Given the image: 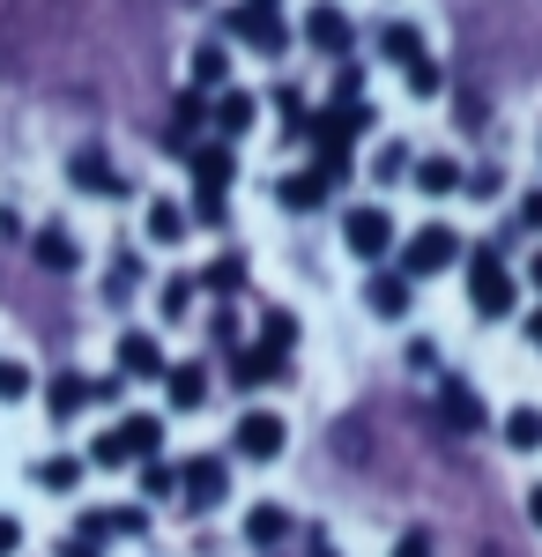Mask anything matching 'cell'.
<instances>
[{
    "label": "cell",
    "mask_w": 542,
    "mask_h": 557,
    "mask_svg": "<svg viewBox=\"0 0 542 557\" xmlns=\"http://www.w3.org/2000/svg\"><path fill=\"white\" fill-rule=\"evenodd\" d=\"M409 364H417V372H439V343H423V335H417V343H409Z\"/></svg>",
    "instance_id": "f35d334b"
},
{
    "label": "cell",
    "mask_w": 542,
    "mask_h": 557,
    "mask_svg": "<svg viewBox=\"0 0 542 557\" xmlns=\"http://www.w3.org/2000/svg\"><path fill=\"white\" fill-rule=\"evenodd\" d=\"M223 491H231V461H223V454H194V461L178 469V498H186L194 513L223 506Z\"/></svg>",
    "instance_id": "8992f818"
},
{
    "label": "cell",
    "mask_w": 542,
    "mask_h": 557,
    "mask_svg": "<svg viewBox=\"0 0 542 557\" xmlns=\"http://www.w3.org/2000/svg\"><path fill=\"white\" fill-rule=\"evenodd\" d=\"M194 283H201V290H238V283H246V260H209Z\"/></svg>",
    "instance_id": "4dcf8cb0"
},
{
    "label": "cell",
    "mask_w": 542,
    "mask_h": 557,
    "mask_svg": "<svg viewBox=\"0 0 542 557\" xmlns=\"http://www.w3.org/2000/svg\"><path fill=\"white\" fill-rule=\"evenodd\" d=\"M409 290H417V283H409L402 268H372V275H365V312H372V320H409Z\"/></svg>",
    "instance_id": "9c48e42d"
},
{
    "label": "cell",
    "mask_w": 542,
    "mask_h": 557,
    "mask_svg": "<svg viewBox=\"0 0 542 557\" xmlns=\"http://www.w3.org/2000/svg\"><path fill=\"white\" fill-rule=\"evenodd\" d=\"M112 364H120V380H164V372H171L164 343H157L149 327H126L120 343H112Z\"/></svg>",
    "instance_id": "52a82bcc"
},
{
    "label": "cell",
    "mask_w": 542,
    "mask_h": 557,
    "mask_svg": "<svg viewBox=\"0 0 542 557\" xmlns=\"http://www.w3.org/2000/svg\"><path fill=\"white\" fill-rule=\"evenodd\" d=\"M372 52H379V60H394V67H417V60H423V30H417V23H386V30L372 38Z\"/></svg>",
    "instance_id": "44dd1931"
},
{
    "label": "cell",
    "mask_w": 542,
    "mask_h": 557,
    "mask_svg": "<svg viewBox=\"0 0 542 557\" xmlns=\"http://www.w3.org/2000/svg\"><path fill=\"white\" fill-rule=\"evenodd\" d=\"M186 164H194V186H201V194H223L231 172H238V164H231V141H201Z\"/></svg>",
    "instance_id": "ac0fdd59"
},
{
    "label": "cell",
    "mask_w": 542,
    "mask_h": 557,
    "mask_svg": "<svg viewBox=\"0 0 542 557\" xmlns=\"http://www.w3.org/2000/svg\"><path fill=\"white\" fill-rule=\"evenodd\" d=\"M67 186H75V194H97V201H126V178L112 172L97 149H75V157H67Z\"/></svg>",
    "instance_id": "8fae6325"
},
{
    "label": "cell",
    "mask_w": 542,
    "mask_h": 557,
    "mask_svg": "<svg viewBox=\"0 0 542 557\" xmlns=\"http://www.w3.org/2000/svg\"><path fill=\"white\" fill-rule=\"evenodd\" d=\"M89 401H97V394H89V380H83V372H60V380L45 386V417H52V424H75V417H83Z\"/></svg>",
    "instance_id": "2e32d148"
},
{
    "label": "cell",
    "mask_w": 542,
    "mask_h": 557,
    "mask_svg": "<svg viewBox=\"0 0 542 557\" xmlns=\"http://www.w3.org/2000/svg\"><path fill=\"white\" fill-rule=\"evenodd\" d=\"M231 38L252 45L260 60H283V52H291V30H283V15H268V8H238V15H231Z\"/></svg>",
    "instance_id": "ba28073f"
},
{
    "label": "cell",
    "mask_w": 542,
    "mask_h": 557,
    "mask_svg": "<svg viewBox=\"0 0 542 557\" xmlns=\"http://www.w3.org/2000/svg\"><path fill=\"white\" fill-rule=\"evenodd\" d=\"M460 186H468L476 201H498V194H505V172H498V164H491V172H468V178H460Z\"/></svg>",
    "instance_id": "e575fe53"
},
{
    "label": "cell",
    "mask_w": 542,
    "mask_h": 557,
    "mask_svg": "<svg viewBox=\"0 0 542 557\" xmlns=\"http://www.w3.org/2000/svg\"><path fill=\"white\" fill-rule=\"evenodd\" d=\"M75 535H89V543H112V535H149V506H89V513L75 520Z\"/></svg>",
    "instance_id": "30bf717a"
},
{
    "label": "cell",
    "mask_w": 542,
    "mask_h": 557,
    "mask_svg": "<svg viewBox=\"0 0 542 557\" xmlns=\"http://www.w3.org/2000/svg\"><path fill=\"white\" fill-rule=\"evenodd\" d=\"M141 231H149V246H178L186 238V209L178 201H149L141 209Z\"/></svg>",
    "instance_id": "4316f807"
},
{
    "label": "cell",
    "mask_w": 542,
    "mask_h": 557,
    "mask_svg": "<svg viewBox=\"0 0 542 557\" xmlns=\"http://www.w3.org/2000/svg\"><path fill=\"white\" fill-rule=\"evenodd\" d=\"M15 550H23V520L0 513V557H15Z\"/></svg>",
    "instance_id": "74e56055"
},
{
    "label": "cell",
    "mask_w": 542,
    "mask_h": 557,
    "mask_svg": "<svg viewBox=\"0 0 542 557\" xmlns=\"http://www.w3.org/2000/svg\"><path fill=\"white\" fill-rule=\"evenodd\" d=\"M439 417H446V431H460V438H468V431H483V424H491V417H483V401H476V386H468V380H439Z\"/></svg>",
    "instance_id": "5bb4252c"
},
{
    "label": "cell",
    "mask_w": 542,
    "mask_h": 557,
    "mask_svg": "<svg viewBox=\"0 0 542 557\" xmlns=\"http://www.w3.org/2000/svg\"><path fill=\"white\" fill-rule=\"evenodd\" d=\"M468 305H476L483 320H513V305H520V275H513L491 246L468 253Z\"/></svg>",
    "instance_id": "7a4b0ae2"
},
{
    "label": "cell",
    "mask_w": 542,
    "mask_h": 557,
    "mask_svg": "<svg viewBox=\"0 0 542 557\" xmlns=\"http://www.w3.org/2000/svg\"><path fill=\"white\" fill-rule=\"evenodd\" d=\"M30 364H23V357H0V401H23V394H30Z\"/></svg>",
    "instance_id": "1f68e13d"
},
{
    "label": "cell",
    "mask_w": 542,
    "mask_h": 557,
    "mask_svg": "<svg viewBox=\"0 0 542 557\" xmlns=\"http://www.w3.org/2000/svg\"><path fill=\"white\" fill-rule=\"evenodd\" d=\"M409 178H417V194H460V164L454 157H417V164H409Z\"/></svg>",
    "instance_id": "d4e9b609"
},
{
    "label": "cell",
    "mask_w": 542,
    "mask_h": 557,
    "mask_svg": "<svg viewBox=\"0 0 542 557\" xmlns=\"http://www.w3.org/2000/svg\"><path fill=\"white\" fill-rule=\"evenodd\" d=\"M157 454H164V417H149V409H141V417H120V424H112L104 438H97V446H89V461H97V469L157 461Z\"/></svg>",
    "instance_id": "6da1fadb"
},
{
    "label": "cell",
    "mask_w": 542,
    "mask_h": 557,
    "mask_svg": "<svg viewBox=\"0 0 542 557\" xmlns=\"http://www.w3.org/2000/svg\"><path fill=\"white\" fill-rule=\"evenodd\" d=\"M141 491H149V498H171V491H178V469H171V461H141Z\"/></svg>",
    "instance_id": "d6a6232c"
},
{
    "label": "cell",
    "mask_w": 542,
    "mask_h": 557,
    "mask_svg": "<svg viewBox=\"0 0 542 557\" xmlns=\"http://www.w3.org/2000/svg\"><path fill=\"white\" fill-rule=\"evenodd\" d=\"M246 543L252 550H283V543H291V513H283V506H252L246 513Z\"/></svg>",
    "instance_id": "603a6c76"
},
{
    "label": "cell",
    "mask_w": 542,
    "mask_h": 557,
    "mask_svg": "<svg viewBox=\"0 0 542 557\" xmlns=\"http://www.w3.org/2000/svg\"><path fill=\"white\" fill-rule=\"evenodd\" d=\"M186 75H194V89H231V52L223 45H194Z\"/></svg>",
    "instance_id": "484cf974"
},
{
    "label": "cell",
    "mask_w": 542,
    "mask_h": 557,
    "mask_svg": "<svg viewBox=\"0 0 542 557\" xmlns=\"http://www.w3.org/2000/svg\"><path fill=\"white\" fill-rule=\"evenodd\" d=\"M60 557H104V550H97L89 535H67V543H60Z\"/></svg>",
    "instance_id": "60d3db41"
},
{
    "label": "cell",
    "mask_w": 542,
    "mask_h": 557,
    "mask_svg": "<svg viewBox=\"0 0 542 557\" xmlns=\"http://www.w3.org/2000/svg\"><path fill=\"white\" fill-rule=\"evenodd\" d=\"M30 253H38L45 275H75L83 268V238L67 223H45V231H30Z\"/></svg>",
    "instance_id": "7c38bea8"
},
{
    "label": "cell",
    "mask_w": 542,
    "mask_h": 557,
    "mask_svg": "<svg viewBox=\"0 0 542 557\" xmlns=\"http://www.w3.org/2000/svg\"><path fill=\"white\" fill-rule=\"evenodd\" d=\"M528 343H535V349H542V312H535V320H528Z\"/></svg>",
    "instance_id": "7bdbcfd3"
},
{
    "label": "cell",
    "mask_w": 542,
    "mask_h": 557,
    "mask_svg": "<svg viewBox=\"0 0 542 557\" xmlns=\"http://www.w3.org/2000/svg\"><path fill=\"white\" fill-rule=\"evenodd\" d=\"M342 246L365 260V268H379V260L402 246V231H394V215L379 209V201H357V209L342 215Z\"/></svg>",
    "instance_id": "277c9868"
},
{
    "label": "cell",
    "mask_w": 542,
    "mask_h": 557,
    "mask_svg": "<svg viewBox=\"0 0 542 557\" xmlns=\"http://www.w3.org/2000/svg\"><path fill=\"white\" fill-rule=\"evenodd\" d=\"M164 401H171V417H194V409L209 401V372H201V364H171L164 372Z\"/></svg>",
    "instance_id": "e0dca14e"
},
{
    "label": "cell",
    "mask_w": 542,
    "mask_h": 557,
    "mask_svg": "<svg viewBox=\"0 0 542 557\" xmlns=\"http://www.w3.org/2000/svg\"><path fill=\"white\" fill-rule=\"evenodd\" d=\"M252 127H260V97H252V89H223V97H215V134H223V141H246Z\"/></svg>",
    "instance_id": "9a60e30c"
},
{
    "label": "cell",
    "mask_w": 542,
    "mask_h": 557,
    "mask_svg": "<svg viewBox=\"0 0 542 557\" xmlns=\"http://www.w3.org/2000/svg\"><path fill=\"white\" fill-rule=\"evenodd\" d=\"M402 75H409V97H423V104H431V97H439V89H446V67H439V60H431V52H423L417 67H402Z\"/></svg>",
    "instance_id": "f546056e"
},
{
    "label": "cell",
    "mask_w": 542,
    "mask_h": 557,
    "mask_svg": "<svg viewBox=\"0 0 542 557\" xmlns=\"http://www.w3.org/2000/svg\"><path fill=\"white\" fill-rule=\"evenodd\" d=\"M528 283H535V290H542V253H535V260H528Z\"/></svg>",
    "instance_id": "ee69618b"
},
{
    "label": "cell",
    "mask_w": 542,
    "mask_h": 557,
    "mask_svg": "<svg viewBox=\"0 0 542 557\" xmlns=\"http://www.w3.org/2000/svg\"><path fill=\"white\" fill-rule=\"evenodd\" d=\"M498 438L513 446V454H542V409H535V401H513L505 424H498Z\"/></svg>",
    "instance_id": "d6986e66"
},
{
    "label": "cell",
    "mask_w": 542,
    "mask_h": 557,
    "mask_svg": "<svg viewBox=\"0 0 542 557\" xmlns=\"http://www.w3.org/2000/svg\"><path fill=\"white\" fill-rule=\"evenodd\" d=\"M268 380H283V357H275V349L252 343V349L231 357V386H246V394H252V386H268Z\"/></svg>",
    "instance_id": "ffe728a7"
},
{
    "label": "cell",
    "mask_w": 542,
    "mask_h": 557,
    "mask_svg": "<svg viewBox=\"0 0 542 557\" xmlns=\"http://www.w3.org/2000/svg\"><path fill=\"white\" fill-rule=\"evenodd\" d=\"M194 298H201V283H194V275H171L164 290H157V312H164V320H186Z\"/></svg>",
    "instance_id": "f1b7e54d"
},
{
    "label": "cell",
    "mask_w": 542,
    "mask_h": 557,
    "mask_svg": "<svg viewBox=\"0 0 542 557\" xmlns=\"http://www.w3.org/2000/svg\"><path fill=\"white\" fill-rule=\"evenodd\" d=\"M520 223H528V231H542V194H520Z\"/></svg>",
    "instance_id": "ab89813d"
},
{
    "label": "cell",
    "mask_w": 542,
    "mask_h": 557,
    "mask_svg": "<svg viewBox=\"0 0 542 557\" xmlns=\"http://www.w3.org/2000/svg\"><path fill=\"white\" fill-rule=\"evenodd\" d=\"M305 45H312V52H328V60H342V52H349V15H342V8H334V0H312V15H305Z\"/></svg>",
    "instance_id": "4fadbf2b"
},
{
    "label": "cell",
    "mask_w": 542,
    "mask_h": 557,
    "mask_svg": "<svg viewBox=\"0 0 542 557\" xmlns=\"http://www.w3.org/2000/svg\"><path fill=\"white\" fill-rule=\"evenodd\" d=\"M528 520H535V528H542V483H535V491H528Z\"/></svg>",
    "instance_id": "b9f144b4"
},
{
    "label": "cell",
    "mask_w": 542,
    "mask_h": 557,
    "mask_svg": "<svg viewBox=\"0 0 542 557\" xmlns=\"http://www.w3.org/2000/svg\"><path fill=\"white\" fill-rule=\"evenodd\" d=\"M246 8H268V15H275V0H246Z\"/></svg>",
    "instance_id": "f6af8a7d"
},
{
    "label": "cell",
    "mask_w": 542,
    "mask_h": 557,
    "mask_svg": "<svg viewBox=\"0 0 542 557\" xmlns=\"http://www.w3.org/2000/svg\"><path fill=\"white\" fill-rule=\"evenodd\" d=\"M460 260H468V246H460L454 223H423L417 238H402V275H409V283L446 275V268H460Z\"/></svg>",
    "instance_id": "3957f363"
},
{
    "label": "cell",
    "mask_w": 542,
    "mask_h": 557,
    "mask_svg": "<svg viewBox=\"0 0 542 557\" xmlns=\"http://www.w3.org/2000/svg\"><path fill=\"white\" fill-rule=\"evenodd\" d=\"M394 557H439V543H431V528H402V543H394Z\"/></svg>",
    "instance_id": "d590c367"
},
{
    "label": "cell",
    "mask_w": 542,
    "mask_h": 557,
    "mask_svg": "<svg viewBox=\"0 0 542 557\" xmlns=\"http://www.w3.org/2000/svg\"><path fill=\"white\" fill-rule=\"evenodd\" d=\"M312 557H334V550H328V543H312Z\"/></svg>",
    "instance_id": "bcb514c9"
},
{
    "label": "cell",
    "mask_w": 542,
    "mask_h": 557,
    "mask_svg": "<svg viewBox=\"0 0 542 557\" xmlns=\"http://www.w3.org/2000/svg\"><path fill=\"white\" fill-rule=\"evenodd\" d=\"M104 290H112V298H126V290H141V260L126 253L120 268H112V283H104Z\"/></svg>",
    "instance_id": "8d00e7d4"
},
{
    "label": "cell",
    "mask_w": 542,
    "mask_h": 557,
    "mask_svg": "<svg viewBox=\"0 0 542 557\" xmlns=\"http://www.w3.org/2000/svg\"><path fill=\"white\" fill-rule=\"evenodd\" d=\"M283 446H291V424H283L275 409H246V417L231 424V454H238V461H283Z\"/></svg>",
    "instance_id": "5b68a950"
},
{
    "label": "cell",
    "mask_w": 542,
    "mask_h": 557,
    "mask_svg": "<svg viewBox=\"0 0 542 557\" xmlns=\"http://www.w3.org/2000/svg\"><path fill=\"white\" fill-rule=\"evenodd\" d=\"M291 343H297V320L283 312V305H268V312H260V349H275V357H291Z\"/></svg>",
    "instance_id": "83f0119b"
},
{
    "label": "cell",
    "mask_w": 542,
    "mask_h": 557,
    "mask_svg": "<svg viewBox=\"0 0 542 557\" xmlns=\"http://www.w3.org/2000/svg\"><path fill=\"white\" fill-rule=\"evenodd\" d=\"M409 164H417V157H409L402 141H386V149H379V157H372V172H379V178H402V172H409Z\"/></svg>",
    "instance_id": "836d02e7"
},
{
    "label": "cell",
    "mask_w": 542,
    "mask_h": 557,
    "mask_svg": "<svg viewBox=\"0 0 542 557\" xmlns=\"http://www.w3.org/2000/svg\"><path fill=\"white\" fill-rule=\"evenodd\" d=\"M83 475H89L83 454H45V461H38V491L67 498V491H83Z\"/></svg>",
    "instance_id": "7402d4cb"
},
{
    "label": "cell",
    "mask_w": 542,
    "mask_h": 557,
    "mask_svg": "<svg viewBox=\"0 0 542 557\" xmlns=\"http://www.w3.org/2000/svg\"><path fill=\"white\" fill-rule=\"evenodd\" d=\"M275 201H283L291 215H312L320 201H328V178H320V172H291L283 186H275Z\"/></svg>",
    "instance_id": "cb8c5ba5"
}]
</instances>
